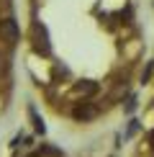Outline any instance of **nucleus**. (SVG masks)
<instances>
[{
  "label": "nucleus",
  "mask_w": 154,
  "mask_h": 157,
  "mask_svg": "<svg viewBox=\"0 0 154 157\" xmlns=\"http://www.w3.org/2000/svg\"><path fill=\"white\" fill-rule=\"evenodd\" d=\"M31 39H34V49L38 52V54H44L46 57L49 52H51V47H49V34H46V29H44L41 23H34L31 26Z\"/></svg>",
  "instance_id": "f257e3e1"
},
{
  "label": "nucleus",
  "mask_w": 154,
  "mask_h": 157,
  "mask_svg": "<svg viewBox=\"0 0 154 157\" xmlns=\"http://www.w3.org/2000/svg\"><path fill=\"white\" fill-rule=\"evenodd\" d=\"M18 39H21V29H18L16 18H3V21H0V41L16 44Z\"/></svg>",
  "instance_id": "f03ea898"
},
{
  "label": "nucleus",
  "mask_w": 154,
  "mask_h": 157,
  "mask_svg": "<svg viewBox=\"0 0 154 157\" xmlns=\"http://www.w3.org/2000/svg\"><path fill=\"white\" fill-rule=\"evenodd\" d=\"M95 113H98V111H95V106H90V103H80V106L72 111V116L77 121H90V119H95Z\"/></svg>",
  "instance_id": "7ed1b4c3"
},
{
  "label": "nucleus",
  "mask_w": 154,
  "mask_h": 157,
  "mask_svg": "<svg viewBox=\"0 0 154 157\" xmlns=\"http://www.w3.org/2000/svg\"><path fill=\"white\" fill-rule=\"evenodd\" d=\"M95 90H98V85H95V82H87V80L75 85V93H82V95H93Z\"/></svg>",
  "instance_id": "20e7f679"
},
{
  "label": "nucleus",
  "mask_w": 154,
  "mask_h": 157,
  "mask_svg": "<svg viewBox=\"0 0 154 157\" xmlns=\"http://www.w3.org/2000/svg\"><path fill=\"white\" fill-rule=\"evenodd\" d=\"M149 142H152V144H154V132H152V134H149Z\"/></svg>",
  "instance_id": "39448f33"
}]
</instances>
